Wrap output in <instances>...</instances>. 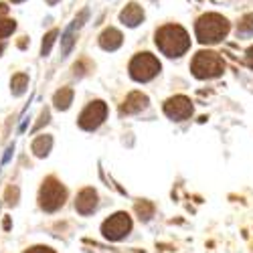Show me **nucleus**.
Instances as JSON below:
<instances>
[{"mask_svg": "<svg viewBox=\"0 0 253 253\" xmlns=\"http://www.w3.org/2000/svg\"><path fill=\"white\" fill-rule=\"evenodd\" d=\"M156 45L166 57H180L191 47V39L180 25H164L156 31Z\"/></svg>", "mask_w": 253, "mask_h": 253, "instance_id": "f257e3e1", "label": "nucleus"}, {"mask_svg": "<svg viewBox=\"0 0 253 253\" xmlns=\"http://www.w3.org/2000/svg\"><path fill=\"white\" fill-rule=\"evenodd\" d=\"M195 33L203 45L219 43V41L225 39L229 33V20L217 12H207L197 20Z\"/></svg>", "mask_w": 253, "mask_h": 253, "instance_id": "f03ea898", "label": "nucleus"}, {"mask_svg": "<svg viewBox=\"0 0 253 253\" xmlns=\"http://www.w3.org/2000/svg\"><path fill=\"white\" fill-rule=\"evenodd\" d=\"M191 71L197 79H213L225 71V63L215 51H199L191 63Z\"/></svg>", "mask_w": 253, "mask_h": 253, "instance_id": "7ed1b4c3", "label": "nucleus"}, {"mask_svg": "<svg viewBox=\"0 0 253 253\" xmlns=\"http://www.w3.org/2000/svg\"><path fill=\"white\" fill-rule=\"evenodd\" d=\"M65 199H67L65 186L53 176H49L39 191V205L43 211H47V213H53L59 207H63L65 205Z\"/></svg>", "mask_w": 253, "mask_h": 253, "instance_id": "20e7f679", "label": "nucleus"}, {"mask_svg": "<svg viewBox=\"0 0 253 253\" xmlns=\"http://www.w3.org/2000/svg\"><path fill=\"white\" fill-rule=\"evenodd\" d=\"M160 73V61L150 53H138L130 61V75L134 81H150Z\"/></svg>", "mask_w": 253, "mask_h": 253, "instance_id": "39448f33", "label": "nucleus"}, {"mask_svg": "<svg viewBox=\"0 0 253 253\" xmlns=\"http://www.w3.org/2000/svg\"><path fill=\"white\" fill-rule=\"evenodd\" d=\"M132 231V219L128 213H116L108 221H103L101 225V233L105 239L110 241H120L124 239Z\"/></svg>", "mask_w": 253, "mask_h": 253, "instance_id": "423d86ee", "label": "nucleus"}, {"mask_svg": "<svg viewBox=\"0 0 253 253\" xmlns=\"http://www.w3.org/2000/svg\"><path fill=\"white\" fill-rule=\"evenodd\" d=\"M105 116H108V105H105L103 101H91L85 110L81 112L79 116V126L83 130H95L101 126V122L105 120Z\"/></svg>", "mask_w": 253, "mask_h": 253, "instance_id": "0eeeda50", "label": "nucleus"}, {"mask_svg": "<svg viewBox=\"0 0 253 253\" xmlns=\"http://www.w3.org/2000/svg\"><path fill=\"white\" fill-rule=\"evenodd\" d=\"M164 114L174 120V122H182L193 116V103L184 95H174L164 103Z\"/></svg>", "mask_w": 253, "mask_h": 253, "instance_id": "6e6552de", "label": "nucleus"}, {"mask_svg": "<svg viewBox=\"0 0 253 253\" xmlns=\"http://www.w3.org/2000/svg\"><path fill=\"white\" fill-rule=\"evenodd\" d=\"M95 207H97V193L93 188H83L75 199V209L81 215H89L95 211Z\"/></svg>", "mask_w": 253, "mask_h": 253, "instance_id": "1a4fd4ad", "label": "nucleus"}, {"mask_svg": "<svg viewBox=\"0 0 253 253\" xmlns=\"http://www.w3.org/2000/svg\"><path fill=\"white\" fill-rule=\"evenodd\" d=\"M146 105H148V97L140 91H132L128 97H126V101L122 103L120 114H138L146 108Z\"/></svg>", "mask_w": 253, "mask_h": 253, "instance_id": "9d476101", "label": "nucleus"}, {"mask_svg": "<svg viewBox=\"0 0 253 253\" xmlns=\"http://www.w3.org/2000/svg\"><path fill=\"white\" fill-rule=\"evenodd\" d=\"M122 41H124V37H122V33L118 31V29H105L101 35H99V45H101V49H105V51H116L120 45H122Z\"/></svg>", "mask_w": 253, "mask_h": 253, "instance_id": "9b49d317", "label": "nucleus"}, {"mask_svg": "<svg viewBox=\"0 0 253 253\" xmlns=\"http://www.w3.org/2000/svg\"><path fill=\"white\" fill-rule=\"evenodd\" d=\"M120 20H122L124 25H128V27H138L142 20H144V10L136 2H132V4H128V6L122 10Z\"/></svg>", "mask_w": 253, "mask_h": 253, "instance_id": "f8f14e48", "label": "nucleus"}, {"mask_svg": "<svg viewBox=\"0 0 253 253\" xmlns=\"http://www.w3.org/2000/svg\"><path fill=\"white\" fill-rule=\"evenodd\" d=\"M71 101H73V89H69V87H61L53 97V103L57 110H67Z\"/></svg>", "mask_w": 253, "mask_h": 253, "instance_id": "ddd939ff", "label": "nucleus"}, {"mask_svg": "<svg viewBox=\"0 0 253 253\" xmlns=\"http://www.w3.org/2000/svg\"><path fill=\"white\" fill-rule=\"evenodd\" d=\"M51 146H53L51 136H39V138L33 142V152H35L39 158H43V156H47V154H49Z\"/></svg>", "mask_w": 253, "mask_h": 253, "instance_id": "4468645a", "label": "nucleus"}, {"mask_svg": "<svg viewBox=\"0 0 253 253\" xmlns=\"http://www.w3.org/2000/svg\"><path fill=\"white\" fill-rule=\"evenodd\" d=\"M27 85H29V77H27L25 73H16V75H12V79H10V89H12L14 95L25 93Z\"/></svg>", "mask_w": 253, "mask_h": 253, "instance_id": "2eb2a0df", "label": "nucleus"}, {"mask_svg": "<svg viewBox=\"0 0 253 253\" xmlns=\"http://www.w3.org/2000/svg\"><path fill=\"white\" fill-rule=\"evenodd\" d=\"M237 35H241V37H251V35H253V14H245V16L239 20Z\"/></svg>", "mask_w": 253, "mask_h": 253, "instance_id": "dca6fc26", "label": "nucleus"}, {"mask_svg": "<svg viewBox=\"0 0 253 253\" xmlns=\"http://www.w3.org/2000/svg\"><path fill=\"white\" fill-rule=\"evenodd\" d=\"M136 213L140 215V219L148 221V219L154 215V205H152V203H148V201H142V203H138V205H136Z\"/></svg>", "mask_w": 253, "mask_h": 253, "instance_id": "f3484780", "label": "nucleus"}, {"mask_svg": "<svg viewBox=\"0 0 253 253\" xmlns=\"http://www.w3.org/2000/svg\"><path fill=\"white\" fill-rule=\"evenodd\" d=\"M57 31H51V33H47L45 35V39H43V47H41V55H49L51 53V47H53V43H55V39H57Z\"/></svg>", "mask_w": 253, "mask_h": 253, "instance_id": "a211bd4d", "label": "nucleus"}, {"mask_svg": "<svg viewBox=\"0 0 253 253\" xmlns=\"http://www.w3.org/2000/svg\"><path fill=\"white\" fill-rule=\"evenodd\" d=\"M16 29V23L10 18H4V20H0V39H6L8 35H12Z\"/></svg>", "mask_w": 253, "mask_h": 253, "instance_id": "6ab92c4d", "label": "nucleus"}, {"mask_svg": "<svg viewBox=\"0 0 253 253\" xmlns=\"http://www.w3.org/2000/svg\"><path fill=\"white\" fill-rule=\"evenodd\" d=\"M16 199H18V188L8 186V191H6V201H8L10 205H14V203H16Z\"/></svg>", "mask_w": 253, "mask_h": 253, "instance_id": "aec40b11", "label": "nucleus"}, {"mask_svg": "<svg viewBox=\"0 0 253 253\" xmlns=\"http://www.w3.org/2000/svg\"><path fill=\"white\" fill-rule=\"evenodd\" d=\"M25 253H55L51 247H45V245H37V247H31L29 251H25Z\"/></svg>", "mask_w": 253, "mask_h": 253, "instance_id": "412c9836", "label": "nucleus"}, {"mask_svg": "<svg viewBox=\"0 0 253 253\" xmlns=\"http://www.w3.org/2000/svg\"><path fill=\"white\" fill-rule=\"evenodd\" d=\"M245 61H247V65L253 69V47L247 49V53H245Z\"/></svg>", "mask_w": 253, "mask_h": 253, "instance_id": "4be33fe9", "label": "nucleus"}, {"mask_svg": "<svg viewBox=\"0 0 253 253\" xmlns=\"http://www.w3.org/2000/svg\"><path fill=\"white\" fill-rule=\"evenodd\" d=\"M6 12H8V6H6L4 2H0V16H4Z\"/></svg>", "mask_w": 253, "mask_h": 253, "instance_id": "5701e85b", "label": "nucleus"}, {"mask_svg": "<svg viewBox=\"0 0 253 253\" xmlns=\"http://www.w3.org/2000/svg\"><path fill=\"white\" fill-rule=\"evenodd\" d=\"M47 2H49V4H57V2H59V0H47Z\"/></svg>", "mask_w": 253, "mask_h": 253, "instance_id": "b1692460", "label": "nucleus"}, {"mask_svg": "<svg viewBox=\"0 0 253 253\" xmlns=\"http://www.w3.org/2000/svg\"><path fill=\"white\" fill-rule=\"evenodd\" d=\"M2 51H4V45H2V43H0V55H2Z\"/></svg>", "mask_w": 253, "mask_h": 253, "instance_id": "393cba45", "label": "nucleus"}, {"mask_svg": "<svg viewBox=\"0 0 253 253\" xmlns=\"http://www.w3.org/2000/svg\"><path fill=\"white\" fill-rule=\"evenodd\" d=\"M12 2H23V0H12Z\"/></svg>", "mask_w": 253, "mask_h": 253, "instance_id": "a878e982", "label": "nucleus"}]
</instances>
